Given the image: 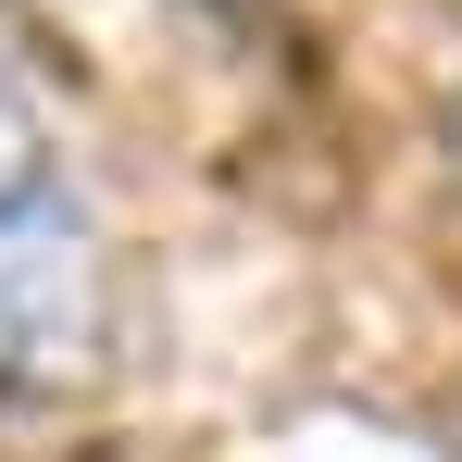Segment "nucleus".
<instances>
[{
    "label": "nucleus",
    "mask_w": 462,
    "mask_h": 462,
    "mask_svg": "<svg viewBox=\"0 0 462 462\" xmlns=\"http://www.w3.org/2000/svg\"><path fill=\"white\" fill-rule=\"evenodd\" d=\"M13 162H25V151H13V113H0V200H25V188H13Z\"/></svg>",
    "instance_id": "obj_2"
},
{
    "label": "nucleus",
    "mask_w": 462,
    "mask_h": 462,
    "mask_svg": "<svg viewBox=\"0 0 462 462\" xmlns=\"http://www.w3.org/2000/svg\"><path fill=\"white\" fill-rule=\"evenodd\" d=\"M88 363V226L25 188L0 200V387H63Z\"/></svg>",
    "instance_id": "obj_1"
},
{
    "label": "nucleus",
    "mask_w": 462,
    "mask_h": 462,
    "mask_svg": "<svg viewBox=\"0 0 462 462\" xmlns=\"http://www.w3.org/2000/svg\"><path fill=\"white\" fill-rule=\"evenodd\" d=\"M200 13H226V25H250V13H263V0H200Z\"/></svg>",
    "instance_id": "obj_3"
}]
</instances>
